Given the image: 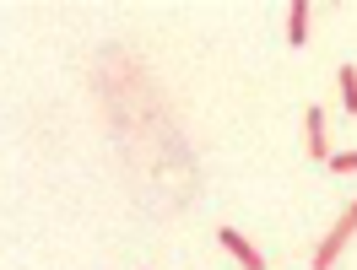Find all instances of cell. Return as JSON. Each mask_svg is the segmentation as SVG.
I'll use <instances>...</instances> for the list:
<instances>
[{
	"mask_svg": "<svg viewBox=\"0 0 357 270\" xmlns=\"http://www.w3.org/2000/svg\"><path fill=\"white\" fill-rule=\"evenodd\" d=\"M303 146H309L314 162H331V125H325V109L314 103V109H303Z\"/></svg>",
	"mask_w": 357,
	"mask_h": 270,
	"instance_id": "7a4b0ae2",
	"label": "cell"
},
{
	"mask_svg": "<svg viewBox=\"0 0 357 270\" xmlns=\"http://www.w3.org/2000/svg\"><path fill=\"white\" fill-rule=\"evenodd\" d=\"M309 22H314V6H309V0H292V6H287V44L292 49L309 44Z\"/></svg>",
	"mask_w": 357,
	"mask_h": 270,
	"instance_id": "277c9868",
	"label": "cell"
},
{
	"mask_svg": "<svg viewBox=\"0 0 357 270\" xmlns=\"http://www.w3.org/2000/svg\"><path fill=\"white\" fill-rule=\"evenodd\" d=\"M357 238V200H347V211L331 222V232L319 238V248H314V270H331L341 254H347V244Z\"/></svg>",
	"mask_w": 357,
	"mask_h": 270,
	"instance_id": "6da1fadb",
	"label": "cell"
},
{
	"mask_svg": "<svg viewBox=\"0 0 357 270\" xmlns=\"http://www.w3.org/2000/svg\"><path fill=\"white\" fill-rule=\"evenodd\" d=\"M325 168H331V173H357V146H352V152H335Z\"/></svg>",
	"mask_w": 357,
	"mask_h": 270,
	"instance_id": "8992f818",
	"label": "cell"
},
{
	"mask_svg": "<svg viewBox=\"0 0 357 270\" xmlns=\"http://www.w3.org/2000/svg\"><path fill=\"white\" fill-rule=\"evenodd\" d=\"M217 244H222L227 254L238 260V270H266V254H260V248L249 244V238L238 232V227H222V232H217Z\"/></svg>",
	"mask_w": 357,
	"mask_h": 270,
	"instance_id": "3957f363",
	"label": "cell"
},
{
	"mask_svg": "<svg viewBox=\"0 0 357 270\" xmlns=\"http://www.w3.org/2000/svg\"><path fill=\"white\" fill-rule=\"evenodd\" d=\"M335 81H341V109L357 119V65H341V70H335Z\"/></svg>",
	"mask_w": 357,
	"mask_h": 270,
	"instance_id": "5b68a950",
	"label": "cell"
}]
</instances>
